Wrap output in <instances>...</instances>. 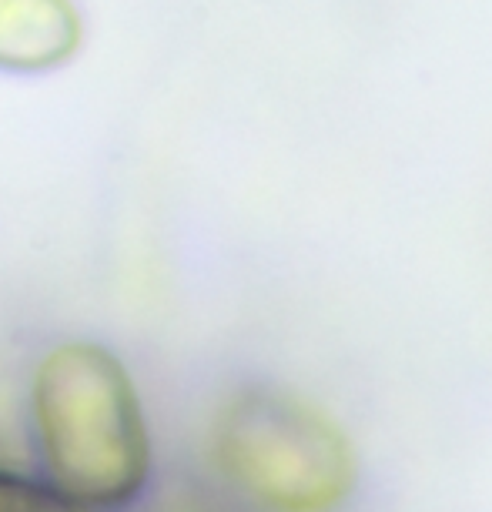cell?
Masks as SVG:
<instances>
[{
	"label": "cell",
	"mask_w": 492,
	"mask_h": 512,
	"mask_svg": "<svg viewBox=\"0 0 492 512\" xmlns=\"http://www.w3.org/2000/svg\"><path fill=\"white\" fill-rule=\"evenodd\" d=\"M41 479L81 512H121L151 482V432L128 365L101 342H57L31 379Z\"/></svg>",
	"instance_id": "obj_1"
},
{
	"label": "cell",
	"mask_w": 492,
	"mask_h": 512,
	"mask_svg": "<svg viewBox=\"0 0 492 512\" xmlns=\"http://www.w3.org/2000/svg\"><path fill=\"white\" fill-rule=\"evenodd\" d=\"M211 446L221 476L268 512H335L359 476L339 425L275 385L231 395L215 419Z\"/></svg>",
	"instance_id": "obj_2"
},
{
	"label": "cell",
	"mask_w": 492,
	"mask_h": 512,
	"mask_svg": "<svg viewBox=\"0 0 492 512\" xmlns=\"http://www.w3.org/2000/svg\"><path fill=\"white\" fill-rule=\"evenodd\" d=\"M81 47V14L71 0H0V67L47 71Z\"/></svg>",
	"instance_id": "obj_3"
},
{
	"label": "cell",
	"mask_w": 492,
	"mask_h": 512,
	"mask_svg": "<svg viewBox=\"0 0 492 512\" xmlns=\"http://www.w3.org/2000/svg\"><path fill=\"white\" fill-rule=\"evenodd\" d=\"M0 512H81L31 472L0 469Z\"/></svg>",
	"instance_id": "obj_4"
}]
</instances>
